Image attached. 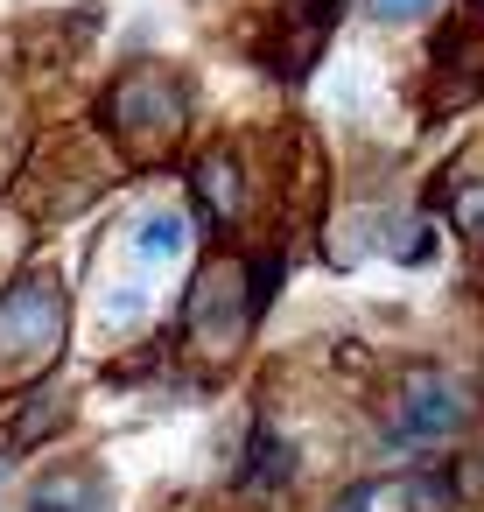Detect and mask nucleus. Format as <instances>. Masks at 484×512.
Segmentation results:
<instances>
[{"instance_id":"nucleus-8","label":"nucleus","mask_w":484,"mask_h":512,"mask_svg":"<svg viewBox=\"0 0 484 512\" xmlns=\"http://www.w3.org/2000/svg\"><path fill=\"white\" fill-rule=\"evenodd\" d=\"M288 470H295V449H288V435H274V428H260V463H253V477H246V484L260 491V484H281Z\"/></svg>"},{"instance_id":"nucleus-9","label":"nucleus","mask_w":484,"mask_h":512,"mask_svg":"<svg viewBox=\"0 0 484 512\" xmlns=\"http://www.w3.org/2000/svg\"><path fill=\"white\" fill-rule=\"evenodd\" d=\"M365 15H372L379 29H407V22L435 15V0H365Z\"/></svg>"},{"instance_id":"nucleus-2","label":"nucleus","mask_w":484,"mask_h":512,"mask_svg":"<svg viewBox=\"0 0 484 512\" xmlns=\"http://www.w3.org/2000/svg\"><path fill=\"white\" fill-rule=\"evenodd\" d=\"M106 127H113L120 141H162V134H176V127H183V92H176V78L155 71V64H134V71L106 92Z\"/></svg>"},{"instance_id":"nucleus-5","label":"nucleus","mask_w":484,"mask_h":512,"mask_svg":"<svg viewBox=\"0 0 484 512\" xmlns=\"http://www.w3.org/2000/svg\"><path fill=\"white\" fill-rule=\"evenodd\" d=\"M239 316L253 323V302L239 295V274L211 267V274L197 281V295H190V316H183V323H190V330H204V337H218V330L232 337V323H239Z\"/></svg>"},{"instance_id":"nucleus-6","label":"nucleus","mask_w":484,"mask_h":512,"mask_svg":"<svg viewBox=\"0 0 484 512\" xmlns=\"http://www.w3.org/2000/svg\"><path fill=\"white\" fill-rule=\"evenodd\" d=\"M183 246H190V218H183V211H148V218L134 225V260H141V267L183 260Z\"/></svg>"},{"instance_id":"nucleus-7","label":"nucleus","mask_w":484,"mask_h":512,"mask_svg":"<svg viewBox=\"0 0 484 512\" xmlns=\"http://www.w3.org/2000/svg\"><path fill=\"white\" fill-rule=\"evenodd\" d=\"M197 190H204V204L218 218H239V169H232V155H204L197 162Z\"/></svg>"},{"instance_id":"nucleus-3","label":"nucleus","mask_w":484,"mask_h":512,"mask_svg":"<svg viewBox=\"0 0 484 512\" xmlns=\"http://www.w3.org/2000/svg\"><path fill=\"white\" fill-rule=\"evenodd\" d=\"M463 414H470V400H463L449 379H414V386L400 393V421H393V435H400V449H414V442L449 435Z\"/></svg>"},{"instance_id":"nucleus-10","label":"nucleus","mask_w":484,"mask_h":512,"mask_svg":"<svg viewBox=\"0 0 484 512\" xmlns=\"http://www.w3.org/2000/svg\"><path fill=\"white\" fill-rule=\"evenodd\" d=\"M99 316H106V330H127V323H141V316H148V295H141V288H120V295H106V302H99Z\"/></svg>"},{"instance_id":"nucleus-4","label":"nucleus","mask_w":484,"mask_h":512,"mask_svg":"<svg viewBox=\"0 0 484 512\" xmlns=\"http://www.w3.org/2000/svg\"><path fill=\"white\" fill-rule=\"evenodd\" d=\"M22 512H113V491H106V477L92 463H71V470H50L29 491Z\"/></svg>"},{"instance_id":"nucleus-11","label":"nucleus","mask_w":484,"mask_h":512,"mask_svg":"<svg viewBox=\"0 0 484 512\" xmlns=\"http://www.w3.org/2000/svg\"><path fill=\"white\" fill-rule=\"evenodd\" d=\"M337 512H372V491H365V484H358V491H344V498H337Z\"/></svg>"},{"instance_id":"nucleus-1","label":"nucleus","mask_w":484,"mask_h":512,"mask_svg":"<svg viewBox=\"0 0 484 512\" xmlns=\"http://www.w3.org/2000/svg\"><path fill=\"white\" fill-rule=\"evenodd\" d=\"M64 351V295L43 274H22L0 295V379H43Z\"/></svg>"}]
</instances>
